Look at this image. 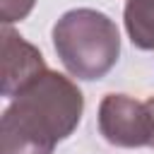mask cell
Returning <instances> with one entry per match:
<instances>
[{
    "instance_id": "cell-3",
    "label": "cell",
    "mask_w": 154,
    "mask_h": 154,
    "mask_svg": "<svg viewBox=\"0 0 154 154\" xmlns=\"http://www.w3.org/2000/svg\"><path fill=\"white\" fill-rule=\"evenodd\" d=\"M99 132L113 147H149L152 118L147 103L128 94H106L99 103Z\"/></svg>"
},
{
    "instance_id": "cell-4",
    "label": "cell",
    "mask_w": 154,
    "mask_h": 154,
    "mask_svg": "<svg viewBox=\"0 0 154 154\" xmlns=\"http://www.w3.org/2000/svg\"><path fill=\"white\" fill-rule=\"evenodd\" d=\"M46 60L36 46L24 41L12 26L2 29V96L12 99L19 89L43 75Z\"/></svg>"
},
{
    "instance_id": "cell-6",
    "label": "cell",
    "mask_w": 154,
    "mask_h": 154,
    "mask_svg": "<svg viewBox=\"0 0 154 154\" xmlns=\"http://www.w3.org/2000/svg\"><path fill=\"white\" fill-rule=\"evenodd\" d=\"M36 0H2L0 2V17H2V24L10 26L14 22H22L29 17V12L34 10Z\"/></svg>"
},
{
    "instance_id": "cell-2",
    "label": "cell",
    "mask_w": 154,
    "mask_h": 154,
    "mask_svg": "<svg viewBox=\"0 0 154 154\" xmlns=\"http://www.w3.org/2000/svg\"><path fill=\"white\" fill-rule=\"evenodd\" d=\"M53 48L72 77L94 82L106 77L118 63L120 34L108 14L75 7L53 24Z\"/></svg>"
},
{
    "instance_id": "cell-5",
    "label": "cell",
    "mask_w": 154,
    "mask_h": 154,
    "mask_svg": "<svg viewBox=\"0 0 154 154\" xmlns=\"http://www.w3.org/2000/svg\"><path fill=\"white\" fill-rule=\"evenodd\" d=\"M123 22L135 48L154 51V0H128Z\"/></svg>"
},
{
    "instance_id": "cell-7",
    "label": "cell",
    "mask_w": 154,
    "mask_h": 154,
    "mask_svg": "<svg viewBox=\"0 0 154 154\" xmlns=\"http://www.w3.org/2000/svg\"><path fill=\"white\" fill-rule=\"evenodd\" d=\"M144 103H147V111H149V118H152V140H149V147L154 149V96H149Z\"/></svg>"
},
{
    "instance_id": "cell-1",
    "label": "cell",
    "mask_w": 154,
    "mask_h": 154,
    "mask_svg": "<svg viewBox=\"0 0 154 154\" xmlns=\"http://www.w3.org/2000/svg\"><path fill=\"white\" fill-rule=\"evenodd\" d=\"M84 113L79 87L53 70H46L19 89L0 120V154H53L67 140Z\"/></svg>"
}]
</instances>
